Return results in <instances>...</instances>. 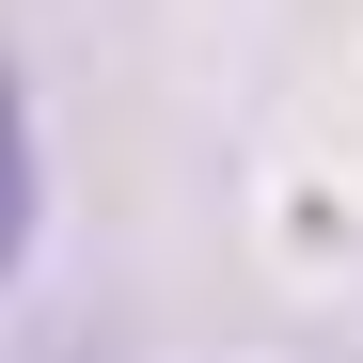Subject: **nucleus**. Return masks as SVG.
Listing matches in <instances>:
<instances>
[{
    "label": "nucleus",
    "mask_w": 363,
    "mask_h": 363,
    "mask_svg": "<svg viewBox=\"0 0 363 363\" xmlns=\"http://www.w3.org/2000/svg\"><path fill=\"white\" fill-rule=\"evenodd\" d=\"M32 253V111H16V64H0V284Z\"/></svg>",
    "instance_id": "f257e3e1"
}]
</instances>
